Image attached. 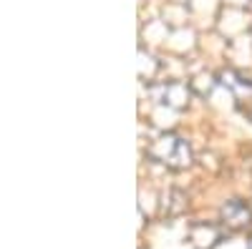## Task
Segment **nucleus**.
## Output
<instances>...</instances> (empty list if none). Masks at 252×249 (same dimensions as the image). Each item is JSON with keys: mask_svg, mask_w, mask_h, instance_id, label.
Returning <instances> with one entry per match:
<instances>
[{"mask_svg": "<svg viewBox=\"0 0 252 249\" xmlns=\"http://www.w3.org/2000/svg\"><path fill=\"white\" fill-rule=\"evenodd\" d=\"M146 156L157 164H164L169 169H187L192 164V149L189 143L174 134H166V136H159L149 149H146Z\"/></svg>", "mask_w": 252, "mask_h": 249, "instance_id": "nucleus-1", "label": "nucleus"}, {"mask_svg": "<svg viewBox=\"0 0 252 249\" xmlns=\"http://www.w3.org/2000/svg\"><path fill=\"white\" fill-rule=\"evenodd\" d=\"M220 217L229 229H247L252 224V209L240 199H229L227 204H222Z\"/></svg>", "mask_w": 252, "mask_h": 249, "instance_id": "nucleus-2", "label": "nucleus"}, {"mask_svg": "<svg viewBox=\"0 0 252 249\" xmlns=\"http://www.w3.org/2000/svg\"><path fill=\"white\" fill-rule=\"evenodd\" d=\"M247 249H252V237H250V242H247Z\"/></svg>", "mask_w": 252, "mask_h": 249, "instance_id": "nucleus-3", "label": "nucleus"}]
</instances>
